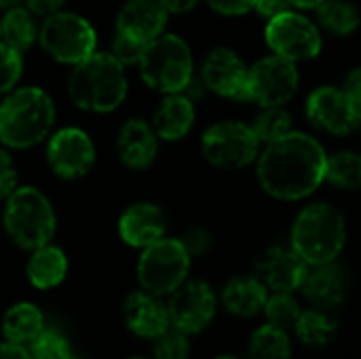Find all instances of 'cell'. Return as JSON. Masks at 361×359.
Returning a JSON list of instances; mask_svg holds the SVG:
<instances>
[{
    "label": "cell",
    "instance_id": "obj_43",
    "mask_svg": "<svg viewBox=\"0 0 361 359\" xmlns=\"http://www.w3.org/2000/svg\"><path fill=\"white\" fill-rule=\"evenodd\" d=\"M0 359H30L27 349L15 343H0Z\"/></svg>",
    "mask_w": 361,
    "mask_h": 359
},
{
    "label": "cell",
    "instance_id": "obj_6",
    "mask_svg": "<svg viewBox=\"0 0 361 359\" xmlns=\"http://www.w3.org/2000/svg\"><path fill=\"white\" fill-rule=\"evenodd\" d=\"M137 68L142 80L163 95L186 91L195 78V59L188 42L169 32L161 34L144 49Z\"/></svg>",
    "mask_w": 361,
    "mask_h": 359
},
{
    "label": "cell",
    "instance_id": "obj_47",
    "mask_svg": "<svg viewBox=\"0 0 361 359\" xmlns=\"http://www.w3.org/2000/svg\"><path fill=\"white\" fill-rule=\"evenodd\" d=\"M70 359H78V358H74V355H72V358H70Z\"/></svg>",
    "mask_w": 361,
    "mask_h": 359
},
{
    "label": "cell",
    "instance_id": "obj_1",
    "mask_svg": "<svg viewBox=\"0 0 361 359\" xmlns=\"http://www.w3.org/2000/svg\"><path fill=\"white\" fill-rule=\"evenodd\" d=\"M328 154L324 146L300 131H290L264 146L256 159L260 188L279 201H300L326 180Z\"/></svg>",
    "mask_w": 361,
    "mask_h": 359
},
{
    "label": "cell",
    "instance_id": "obj_17",
    "mask_svg": "<svg viewBox=\"0 0 361 359\" xmlns=\"http://www.w3.org/2000/svg\"><path fill=\"white\" fill-rule=\"evenodd\" d=\"M307 118L313 127L334 135H347L357 127L353 110L338 87L315 89L307 99Z\"/></svg>",
    "mask_w": 361,
    "mask_h": 359
},
{
    "label": "cell",
    "instance_id": "obj_39",
    "mask_svg": "<svg viewBox=\"0 0 361 359\" xmlns=\"http://www.w3.org/2000/svg\"><path fill=\"white\" fill-rule=\"evenodd\" d=\"M216 13L220 15H228V17H237V15H245L250 11H254L256 0H205Z\"/></svg>",
    "mask_w": 361,
    "mask_h": 359
},
{
    "label": "cell",
    "instance_id": "obj_22",
    "mask_svg": "<svg viewBox=\"0 0 361 359\" xmlns=\"http://www.w3.org/2000/svg\"><path fill=\"white\" fill-rule=\"evenodd\" d=\"M300 290L307 296V300L313 303L317 309H334L345 298L347 279L343 269L334 262L313 264V269L309 267V273Z\"/></svg>",
    "mask_w": 361,
    "mask_h": 359
},
{
    "label": "cell",
    "instance_id": "obj_13",
    "mask_svg": "<svg viewBox=\"0 0 361 359\" xmlns=\"http://www.w3.org/2000/svg\"><path fill=\"white\" fill-rule=\"evenodd\" d=\"M47 163L61 180L85 178L95 165V144L80 127H63L47 140Z\"/></svg>",
    "mask_w": 361,
    "mask_h": 359
},
{
    "label": "cell",
    "instance_id": "obj_35",
    "mask_svg": "<svg viewBox=\"0 0 361 359\" xmlns=\"http://www.w3.org/2000/svg\"><path fill=\"white\" fill-rule=\"evenodd\" d=\"M188 339L182 330H165L161 336H157L154 345V359H186L188 358Z\"/></svg>",
    "mask_w": 361,
    "mask_h": 359
},
{
    "label": "cell",
    "instance_id": "obj_3",
    "mask_svg": "<svg viewBox=\"0 0 361 359\" xmlns=\"http://www.w3.org/2000/svg\"><path fill=\"white\" fill-rule=\"evenodd\" d=\"M53 97L40 87H15L0 104V142L25 150L44 142L55 127Z\"/></svg>",
    "mask_w": 361,
    "mask_h": 359
},
{
    "label": "cell",
    "instance_id": "obj_38",
    "mask_svg": "<svg viewBox=\"0 0 361 359\" xmlns=\"http://www.w3.org/2000/svg\"><path fill=\"white\" fill-rule=\"evenodd\" d=\"M343 93L353 110V116L357 121V125L361 123V68H355L347 74L345 85H343Z\"/></svg>",
    "mask_w": 361,
    "mask_h": 359
},
{
    "label": "cell",
    "instance_id": "obj_40",
    "mask_svg": "<svg viewBox=\"0 0 361 359\" xmlns=\"http://www.w3.org/2000/svg\"><path fill=\"white\" fill-rule=\"evenodd\" d=\"M292 8H294L292 0H256V4H254V11H258L267 19L277 17V15L292 11Z\"/></svg>",
    "mask_w": 361,
    "mask_h": 359
},
{
    "label": "cell",
    "instance_id": "obj_16",
    "mask_svg": "<svg viewBox=\"0 0 361 359\" xmlns=\"http://www.w3.org/2000/svg\"><path fill=\"white\" fill-rule=\"evenodd\" d=\"M309 262L290 245H275L262 254L258 260V277L273 292H294L302 286Z\"/></svg>",
    "mask_w": 361,
    "mask_h": 359
},
{
    "label": "cell",
    "instance_id": "obj_34",
    "mask_svg": "<svg viewBox=\"0 0 361 359\" xmlns=\"http://www.w3.org/2000/svg\"><path fill=\"white\" fill-rule=\"evenodd\" d=\"M23 74V57L13 47L0 40V95L11 93Z\"/></svg>",
    "mask_w": 361,
    "mask_h": 359
},
{
    "label": "cell",
    "instance_id": "obj_4",
    "mask_svg": "<svg viewBox=\"0 0 361 359\" xmlns=\"http://www.w3.org/2000/svg\"><path fill=\"white\" fill-rule=\"evenodd\" d=\"M4 231L21 250H36L51 243L57 216L49 197L36 186H17L4 201Z\"/></svg>",
    "mask_w": 361,
    "mask_h": 359
},
{
    "label": "cell",
    "instance_id": "obj_32",
    "mask_svg": "<svg viewBox=\"0 0 361 359\" xmlns=\"http://www.w3.org/2000/svg\"><path fill=\"white\" fill-rule=\"evenodd\" d=\"M264 313H267L269 324L288 330V328H294V324L298 322L302 311L290 292H275L273 296L267 298Z\"/></svg>",
    "mask_w": 361,
    "mask_h": 359
},
{
    "label": "cell",
    "instance_id": "obj_27",
    "mask_svg": "<svg viewBox=\"0 0 361 359\" xmlns=\"http://www.w3.org/2000/svg\"><path fill=\"white\" fill-rule=\"evenodd\" d=\"M317 25L334 36H349L361 23L360 8L351 0H324L317 8Z\"/></svg>",
    "mask_w": 361,
    "mask_h": 359
},
{
    "label": "cell",
    "instance_id": "obj_10",
    "mask_svg": "<svg viewBox=\"0 0 361 359\" xmlns=\"http://www.w3.org/2000/svg\"><path fill=\"white\" fill-rule=\"evenodd\" d=\"M205 161L218 169H241L252 165L260 154V142L252 127L239 121H220L205 129L201 138Z\"/></svg>",
    "mask_w": 361,
    "mask_h": 359
},
{
    "label": "cell",
    "instance_id": "obj_25",
    "mask_svg": "<svg viewBox=\"0 0 361 359\" xmlns=\"http://www.w3.org/2000/svg\"><path fill=\"white\" fill-rule=\"evenodd\" d=\"M36 15L27 6H11L0 19V40L15 51L23 53L38 40L40 25L34 19Z\"/></svg>",
    "mask_w": 361,
    "mask_h": 359
},
{
    "label": "cell",
    "instance_id": "obj_23",
    "mask_svg": "<svg viewBox=\"0 0 361 359\" xmlns=\"http://www.w3.org/2000/svg\"><path fill=\"white\" fill-rule=\"evenodd\" d=\"M267 290L269 288L262 284L258 275H239L226 284L222 292V303L233 315L254 317L267 305V298H269Z\"/></svg>",
    "mask_w": 361,
    "mask_h": 359
},
{
    "label": "cell",
    "instance_id": "obj_18",
    "mask_svg": "<svg viewBox=\"0 0 361 359\" xmlns=\"http://www.w3.org/2000/svg\"><path fill=\"white\" fill-rule=\"evenodd\" d=\"M159 135L144 118H127L116 133L118 159L129 169H148L159 152Z\"/></svg>",
    "mask_w": 361,
    "mask_h": 359
},
{
    "label": "cell",
    "instance_id": "obj_20",
    "mask_svg": "<svg viewBox=\"0 0 361 359\" xmlns=\"http://www.w3.org/2000/svg\"><path fill=\"white\" fill-rule=\"evenodd\" d=\"M125 324L142 339H157L169 328V311L150 292H133L123 305Z\"/></svg>",
    "mask_w": 361,
    "mask_h": 359
},
{
    "label": "cell",
    "instance_id": "obj_7",
    "mask_svg": "<svg viewBox=\"0 0 361 359\" xmlns=\"http://www.w3.org/2000/svg\"><path fill=\"white\" fill-rule=\"evenodd\" d=\"M169 13L159 0H127L118 11L112 38V55L125 66H137L144 49L165 34Z\"/></svg>",
    "mask_w": 361,
    "mask_h": 359
},
{
    "label": "cell",
    "instance_id": "obj_29",
    "mask_svg": "<svg viewBox=\"0 0 361 359\" xmlns=\"http://www.w3.org/2000/svg\"><path fill=\"white\" fill-rule=\"evenodd\" d=\"M298 339L309 347H326L334 341L338 324L324 311H305L294 324Z\"/></svg>",
    "mask_w": 361,
    "mask_h": 359
},
{
    "label": "cell",
    "instance_id": "obj_5",
    "mask_svg": "<svg viewBox=\"0 0 361 359\" xmlns=\"http://www.w3.org/2000/svg\"><path fill=\"white\" fill-rule=\"evenodd\" d=\"M347 241L343 214L330 203H313L305 207L294 226L290 245L313 267L334 262Z\"/></svg>",
    "mask_w": 361,
    "mask_h": 359
},
{
    "label": "cell",
    "instance_id": "obj_45",
    "mask_svg": "<svg viewBox=\"0 0 361 359\" xmlns=\"http://www.w3.org/2000/svg\"><path fill=\"white\" fill-rule=\"evenodd\" d=\"M19 2H23V0H0V8H11V6H17Z\"/></svg>",
    "mask_w": 361,
    "mask_h": 359
},
{
    "label": "cell",
    "instance_id": "obj_9",
    "mask_svg": "<svg viewBox=\"0 0 361 359\" xmlns=\"http://www.w3.org/2000/svg\"><path fill=\"white\" fill-rule=\"evenodd\" d=\"M190 260L192 258L180 239L161 237L142 250L137 260V279L146 292L167 296L186 281Z\"/></svg>",
    "mask_w": 361,
    "mask_h": 359
},
{
    "label": "cell",
    "instance_id": "obj_33",
    "mask_svg": "<svg viewBox=\"0 0 361 359\" xmlns=\"http://www.w3.org/2000/svg\"><path fill=\"white\" fill-rule=\"evenodd\" d=\"M30 359H70L72 351L68 341L55 330H42L30 345Z\"/></svg>",
    "mask_w": 361,
    "mask_h": 359
},
{
    "label": "cell",
    "instance_id": "obj_26",
    "mask_svg": "<svg viewBox=\"0 0 361 359\" xmlns=\"http://www.w3.org/2000/svg\"><path fill=\"white\" fill-rule=\"evenodd\" d=\"M42 313L38 307L30 303H19L11 307L2 320V332L8 343L15 345H30L44 328H42Z\"/></svg>",
    "mask_w": 361,
    "mask_h": 359
},
{
    "label": "cell",
    "instance_id": "obj_21",
    "mask_svg": "<svg viewBox=\"0 0 361 359\" xmlns=\"http://www.w3.org/2000/svg\"><path fill=\"white\" fill-rule=\"evenodd\" d=\"M197 110L192 97L182 93H167L152 116V129L163 142H178L186 138L195 125Z\"/></svg>",
    "mask_w": 361,
    "mask_h": 359
},
{
    "label": "cell",
    "instance_id": "obj_41",
    "mask_svg": "<svg viewBox=\"0 0 361 359\" xmlns=\"http://www.w3.org/2000/svg\"><path fill=\"white\" fill-rule=\"evenodd\" d=\"M23 2H25V6H27L34 15H38V17H49V15L61 11V6H63L66 0H23Z\"/></svg>",
    "mask_w": 361,
    "mask_h": 359
},
{
    "label": "cell",
    "instance_id": "obj_31",
    "mask_svg": "<svg viewBox=\"0 0 361 359\" xmlns=\"http://www.w3.org/2000/svg\"><path fill=\"white\" fill-rule=\"evenodd\" d=\"M254 135L258 138L260 144H271L281 140L283 135H288L292 131V116L288 114V110L283 106H264L254 123L250 125Z\"/></svg>",
    "mask_w": 361,
    "mask_h": 359
},
{
    "label": "cell",
    "instance_id": "obj_14",
    "mask_svg": "<svg viewBox=\"0 0 361 359\" xmlns=\"http://www.w3.org/2000/svg\"><path fill=\"white\" fill-rule=\"evenodd\" d=\"M247 74L250 66L228 47H218L207 53L201 66V85L212 93L245 102L247 99Z\"/></svg>",
    "mask_w": 361,
    "mask_h": 359
},
{
    "label": "cell",
    "instance_id": "obj_46",
    "mask_svg": "<svg viewBox=\"0 0 361 359\" xmlns=\"http://www.w3.org/2000/svg\"><path fill=\"white\" fill-rule=\"evenodd\" d=\"M218 359H243V358H237V355H222V358Z\"/></svg>",
    "mask_w": 361,
    "mask_h": 359
},
{
    "label": "cell",
    "instance_id": "obj_2",
    "mask_svg": "<svg viewBox=\"0 0 361 359\" xmlns=\"http://www.w3.org/2000/svg\"><path fill=\"white\" fill-rule=\"evenodd\" d=\"M129 80L125 63L110 51H95L76 63L68 76V95L72 104L85 112L108 114L127 99Z\"/></svg>",
    "mask_w": 361,
    "mask_h": 359
},
{
    "label": "cell",
    "instance_id": "obj_30",
    "mask_svg": "<svg viewBox=\"0 0 361 359\" xmlns=\"http://www.w3.org/2000/svg\"><path fill=\"white\" fill-rule=\"evenodd\" d=\"M292 345L283 328L267 324L250 341V359H290Z\"/></svg>",
    "mask_w": 361,
    "mask_h": 359
},
{
    "label": "cell",
    "instance_id": "obj_48",
    "mask_svg": "<svg viewBox=\"0 0 361 359\" xmlns=\"http://www.w3.org/2000/svg\"><path fill=\"white\" fill-rule=\"evenodd\" d=\"M133 359H142V358H133Z\"/></svg>",
    "mask_w": 361,
    "mask_h": 359
},
{
    "label": "cell",
    "instance_id": "obj_24",
    "mask_svg": "<svg viewBox=\"0 0 361 359\" xmlns=\"http://www.w3.org/2000/svg\"><path fill=\"white\" fill-rule=\"evenodd\" d=\"M25 273L34 288L51 290L63 281V277L68 273V258L59 248L47 243L42 248L32 250Z\"/></svg>",
    "mask_w": 361,
    "mask_h": 359
},
{
    "label": "cell",
    "instance_id": "obj_11",
    "mask_svg": "<svg viewBox=\"0 0 361 359\" xmlns=\"http://www.w3.org/2000/svg\"><path fill=\"white\" fill-rule=\"evenodd\" d=\"M264 40L275 55L294 63L317 57L324 44L319 25L307 15L298 13V8L271 17L264 30Z\"/></svg>",
    "mask_w": 361,
    "mask_h": 359
},
{
    "label": "cell",
    "instance_id": "obj_36",
    "mask_svg": "<svg viewBox=\"0 0 361 359\" xmlns=\"http://www.w3.org/2000/svg\"><path fill=\"white\" fill-rule=\"evenodd\" d=\"M17 188V167L13 157L0 148V201H6V197Z\"/></svg>",
    "mask_w": 361,
    "mask_h": 359
},
{
    "label": "cell",
    "instance_id": "obj_37",
    "mask_svg": "<svg viewBox=\"0 0 361 359\" xmlns=\"http://www.w3.org/2000/svg\"><path fill=\"white\" fill-rule=\"evenodd\" d=\"M180 241H182V245L186 248V252L190 254V258L203 256V254L212 248V235H209L205 229H199V226L188 229Z\"/></svg>",
    "mask_w": 361,
    "mask_h": 359
},
{
    "label": "cell",
    "instance_id": "obj_12",
    "mask_svg": "<svg viewBox=\"0 0 361 359\" xmlns=\"http://www.w3.org/2000/svg\"><path fill=\"white\" fill-rule=\"evenodd\" d=\"M300 85V74L294 61L269 55L250 66L247 74V102L264 106H283L288 104Z\"/></svg>",
    "mask_w": 361,
    "mask_h": 359
},
{
    "label": "cell",
    "instance_id": "obj_42",
    "mask_svg": "<svg viewBox=\"0 0 361 359\" xmlns=\"http://www.w3.org/2000/svg\"><path fill=\"white\" fill-rule=\"evenodd\" d=\"M159 2L165 6V11L169 15H182V13L192 11L201 0H159Z\"/></svg>",
    "mask_w": 361,
    "mask_h": 359
},
{
    "label": "cell",
    "instance_id": "obj_8",
    "mask_svg": "<svg viewBox=\"0 0 361 359\" xmlns=\"http://www.w3.org/2000/svg\"><path fill=\"white\" fill-rule=\"evenodd\" d=\"M38 42L55 61L76 66L97 51V32L87 17L72 11H57L40 23Z\"/></svg>",
    "mask_w": 361,
    "mask_h": 359
},
{
    "label": "cell",
    "instance_id": "obj_28",
    "mask_svg": "<svg viewBox=\"0 0 361 359\" xmlns=\"http://www.w3.org/2000/svg\"><path fill=\"white\" fill-rule=\"evenodd\" d=\"M326 180L341 190L361 188V154L353 150H341L328 157Z\"/></svg>",
    "mask_w": 361,
    "mask_h": 359
},
{
    "label": "cell",
    "instance_id": "obj_15",
    "mask_svg": "<svg viewBox=\"0 0 361 359\" xmlns=\"http://www.w3.org/2000/svg\"><path fill=\"white\" fill-rule=\"evenodd\" d=\"M169 322L184 334H197L209 326L216 313V294L205 281H184L171 292Z\"/></svg>",
    "mask_w": 361,
    "mask_h": 359
},
{
    "label": "cell",
    "instance_id": "obj_19",
    "mask_svg": "<svg viewBox=\"0 0 361 359\" xmlns=\"http://www.w3.org/2000/svg\"><path fill=\"white\" fill-rule=\"evenodd\" d=\"M167 231V216L165 212L148 201H140L129 205L118 218V235L131 248H146Z\"/></svg>",
    "mask_w": 361,
    "mask_h": 359
},
{
    "label": "cell",
    "instance_id": "obj_44",
    "mask_svg": "<svg viewBox=\"0 0 361 359\" xmlns=\"http://www.w3.org/2000/svg\"><path fill=\"white\" fill-rule=\"evenodd\" d=\"M322 2H324V0H292L294 8H305V11H309V8L315 11Z\"/></svg>",
    "mask_w": 361,
    "mask_h": 359
}]
</instances>
